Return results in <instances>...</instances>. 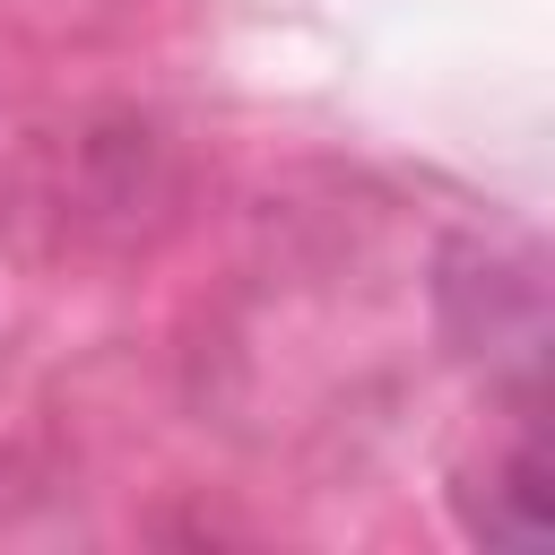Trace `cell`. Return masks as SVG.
<instances>
[{"label": "cell", "mask_w": 555, "mask_h": 555, "mask_svg": "<svg viewBox=\"0 0 555 555\" xmlns=\"http://www.w3.org/2000/svg\"><path fill=\"white\" fill-rule=\"evenodd\" d=\"M546 529H555V503H546V451L520 442V451L503 460V477H494V503L477 512V538H486V546H546Z\"/></svg>", "instance_id": "6da1fadb"}]
</instances>
